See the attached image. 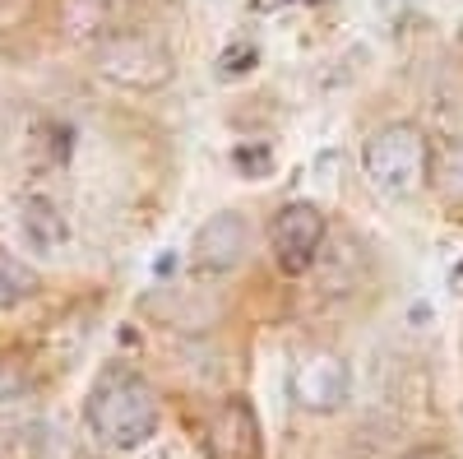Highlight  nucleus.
Returning <instances> with one entry per match:
<instances>
[{"instance_id":"nucleus-5","label":"nucleus","mask_w":463,"mask_h":459,"mask_svg":"<svg viewBox=\"0 0 463 459\" xmlns=\"http://www.w3.org/2000/svg\"><path fill=\"white\" fill-rule=\"evenodd\" d=\"M292 404L306 413H338L353 395V376H347V362L338 353H306L292 367Z\"/></svg>"},{"instance_id":"nucleus-14","label":"nucleus","mask_w":463,"mask_h":459,"mask_svg":"<svg viewBox=\"0 0 463 459\" xmlns=\"http://www.w3.org/2000/svg\"><path fill=\"white\" fill-rule=\"evenodd\" d=\"M232 163H237L246 177H260L269 163H274V153H269V144H241V148H232Z\"/></svg>"},{"instance_id":"nucleus-6","label":"nucleus","mask_w":463,"mask_h":459,"mask_svg":"<svg viewBox=\"0 0 463 459\" xmlns=\"http://www.w3.org/2000/svg\"><path fill=\"white\" fill-rule=\"evenodd\" d=\"M250 251V223L237 209H222L213 218H204L195 227V242H190V264L200 274H232Z\"/></svg>"},{"instance_id":"nucleus-17","label":"nucleus","mask_w":463,"mask_h":459,"mask_svg":"<svg viewBox=\"0 0 463 459\" xmlns=\"http://www.w3.org/2000/svg\"><path fill=\"white\" fill-rule=\"evenodd\" d=\"M297 5H316V0H250L255 14H279V10H297Z\"/></svg>"},{"instance_id":"nucleus-8","label":"nucleus","mask_w":463,"mask_h":459,"mask_svg":"<svg viewBox=\"0 0 463 459\" xmlns=\"http://www.w3.org/2000/svg\"><path fill=\"white\" fill-rule=\"evenodd\" d=\"M61 24L70 37H89V43H107L126 28V0H61Z\"/></svg>"},{"instance_id":"nucleus-18","label":"nucleus","mask_w":463,"mask_h":459,"mask_svg":"<svg viewBox=\"0 0 463 459\" xmlns=\"http://www.w3.org/2000/svg\"><path fill=\"white\" fill-rule=\"evenodd\" d=\"M449 292H454V297H463V260L449 270Z\"/></svg>"},{"instance_id":"nucleus-3","label":"nucleus","mask_w":463,"mask_h":459,"mask_svg":"<svg viewBox=\"0 0 463 459\" xmlns=\"http://www.w3.org/2000/svg\"><path fill=\"white\" fill-rule=\"evenodd\" d=\"M93 61H98V74L121 89H135V93H153V89H167L172 74H176V61L167 52V43L148 33H116L107 43L93 47Z\"/></svg>"},{"instance_id":"nucleus-15","label":"nucleus","mask_w":463,"mask_h":459,"mask_svg":"<svg viewBox=\"0 0 463 459\" xmlns=\"http://www.w3.org/2000/svg\"><path fill=\"white\" fill-rule=\"evenodd\" d=\"M255 65V47L250 43H237V47H227L222 56H218V74L227 80V74H246Z\"/></svg>"},{"instance_id":"nucleus-16","label":"nucleus","mask_w":463,"mask_h":459,"mask_svg":"<svg viewBox=\"0 0 463 459\" xmlns=\"http://www.w3.org/2000/svg\"><path fill=\"white\" fill-rule=\"evenodd\" d=\"M403 459H454V450L440 445V441H421V445H412Z\"/></svg>"},{"instance_id":"nucleus-2","label":"nucleus","mask_w":463,"mask_h":459,"mask_svg":"<svg viewBox=\"0 0 463 459\" xmlns=\"http://www.w3.org/2000/svg\"><path fill=\"white\" fill-rule=\"evenodd\" d=\"M362 172L380 196L408 200L431 181V139L417 121H384L362 144Z\"/></svg>"},{"instance_id":"nucleus-4","label":"nucleus","mask_w":463,"mask_h":459,"mask_svg":"<svg viewBox=\"0 0 463 459\" xmlns=\"http://www.w3.org/2000/svg\"><path fill=\"white\" fill-rule=\"evenodd\" d=\"M325 233H329V223H325L320 205H311V200L283 205L274 214V223H269V251H274V264L288 279H301L316 264V255L325 246Z\"/></svg>"},{"instance_id":"nucleus-9","label":"nucleus","mask_w":463,"mask_h":459,"mask_svg":"<svg viewBox=\"0 0 463 459\" xmlns=\"http://www.w3.org/2000/svg\"><path fill=\"white\" fill-rule=\"evenodd\" d=\"M19 227H24L28 246H37V251H61L65 237H70V227H65L61 209H56L47 196H28V200H19Z\"/></svg>"},{"instance_id":"nucleus-10","label":"nucleus","mask_w":463,"mask_h":459,"mask_svg":"<svg viewBox=\"0 0 463 459\" xmlns=\"http://www.w3.org/2000/svg\"><path fill=\"white\" fill-rule=\"evenodd\" d=\"M37 292H43V274L28 260L0 251V311H14V306L33 301Z\"/></svg>"},{"instance_id":"nucleus-1","label":"nucleus","mask_w":463,"mask_h":459,"mask_svg":"<svg viewBox=\"0 0 463 459\" xmlns=\"http://www.w3.org/2000/svg\"><path fill=\"white\" fill-rule=\"evenodd\" d=\"M84 423L107 450L135 454L158 436L163 404H158V395H153V386L139 371L111 367L93 380L89 404H84Z\"/></svg>"},{"instance_id":"nucleus-13","label":"nucleus","mask_w":463,"mask_h":459,"mask_svg":"<svg viewBox=\"0 0 463 459\" xmlns=\"http://www.w3.org/2000/svg\"><path fill=\"white\" fill-rule=\"evenodd\" d=\"M440 186H445V196L449 200H463V139L458 144H449V153L440 158Z\"/></svg>"},{"instance_id":"nucleus-12","label":"nucleus","mask_w":463,"mask_h":459,"mask_svg":"<svg viewBox=\"0 0 463 459\" xmlns=\"http://www.w3.org/2000/svg\"><path fill=\"white\" fill-rule=\"evenodd\" d=\"M28 386H33L28 367H24L19 358H5V353H0V404L24 399V395H28Z\"/></svg>"},{"instance_id":"nucleus-7","label":"nucleus","mask_w":463,"mask_h":459,"mask_svg":"<svg viewBox=\"0 0 463 459\" xmlns=\"http://www.w3.org/2000/svg\"><path fill=\"white\" fill-rule=\"evenodd\" d=\"M264 441H260V417L250 408V399L232 395L213 408L209 417V459H260Z\"/></svg>"},{"instance_id":"nucleus-11","label":"nucleus","mask_w":463,"mask_h":459,"mask_svg":"<svg viewBox=\"0 0 463 459\" xmlns=\"http://www.w3.org/2000/svg\"><path fill=\"white\" fill-rule=\"evenodd\" d=\"M19 441L28 450V459H74V445L61 436L56 423H33V427H19Z\"/></svg>"}]
</instances>
